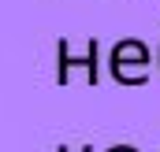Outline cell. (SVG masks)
<instances>
[]
</instances>
